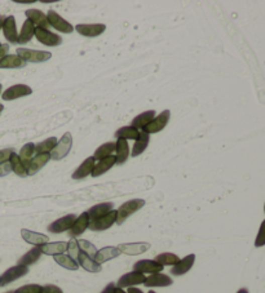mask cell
<instances>
[{
	"mask_svg": "<svg viewBox=\"0 0 265 293\" xmlns=\"http://www.w3.org/2000/svg\"><path fill=\"white\" fill-rule=\"evenodd\" d=\"M144 206H145L144 199H132L123 203V204L117 209V222H115V224L122 225L131 215L136 213V212L139 211V209H141Z\"/></svg>",
	"mask_w": 265,
	"mask_h": 293,
	"instance_id": "1",
	"label": "cell"
},
{
	"mask_svg": "<svg viewBox=\"0 0 265 293\" xmlns=\"http://www.w3.org/2000/svg\"><path fill=\"white\" fill-rule=\"evenodd\" d=\"M72 146V136L70 132H66L61 137L60 141H57V145L54 146V149L51 152V159L53 161H61L70 153Z\"/></svg>",
	"mask_w": 265,
	"mask_h": 293,
	"instance_id": "2",
	"label": "cell"
},
{
	"mask_svg": "<svg viewBox=\"0 0 265 293\" xmlns=\"http://www.w3.org/2000/svg\"><path fill=\"white\" fill-rule=\"evenodd\" d=\"M17 56L21 57L25 62H34V64H39V62H45L52 57V55L47 51H34V49L27 48H17Z\"/></svg>",
	"mask_w": 265,
	"mask_h": 293,
	"instance_id": "3",
	"label": "cell"
},
{
	"mask_svg": "<svg viewBox=\"0 0 265 293\" xmlns=\"http://www.w3.org/2000/svg\"><path fill=\"white\" fill-rule=\"evenodd\" d=\"M47 19H48L49 25H51L52 28L56 29L57 31L63 34H71L74 31V26L71 24L66 21V20H63L57 12H54V11H49L47 13Z\"/></svg>",
	"mask_w": 265,
	"mask_h": 293,
	"instance_id": "4",
	"label": "cell"
},
{
	"mask_svg": "<svg viewBox=\"0 0 265 293\" xmlns=\"http://www.w3.org/2000/svg\"><path fill=\"white\" fill-rule=\"evenodd\" d=\"M115 222H117V211L113 209L112 212L106 213L103 217L97 218L95 221H91L88 227L92 231H104V230H108L109 227H112Z\"/></svg>",
	"mask_w": 265,
	"mask_h": 293,
	"instance_id": "5",
	"label": "cell"
},
{
	"mask_svg": "<svg viewBox=\"0 0 265 293\" xmlns=\"http://www.w3.org/2000/svg\"><path fill=\"white\" fill-rule=\"evenodd\" d=\"M29 272V267L22 265H16L13 267H9L7 271H4V274L0 276V285L4 287L7 284L12 283V281L17 280V279L22 278L24 275H26Z\"/></svg>",
	"mask_w": 265,
	"mask_h": 293,
	"instance_id": "6",
	"label": "cell"
},
{
	"mask_svg": "<svg viewBox=\"0 0 265 293\" xmlns=\"http://www.w3.org/2000/svg\"><path fill=\"white\" fill-rule=\"evenodd\" d=\"M169 116H171V111H169V110H163V111L160 112L158 116H155V118H154L142 130L149 133V134H150V133L160 132V130L168 124Z\"/></svg>",
	"mask_w": 265,
	"mask_h": 293,
	"instance_id": "7",
	"label": "cell"
},
{
	"mask_svg": "<svg viewBox=\"0 0 265 293\" xmlns=\"http://www.w3.org/2000/svg\"><path fill=\"white\" fill-rule=\"evenodd\" d=\"M35 38L38 39V42L44 44L47 47H57L60 46L62 43V39H61L58 35L56 34L51 33L49 30H45V29L42 28H35Z\"/></svg>",
	"mask_w": 265,
	"mask_h": 293,
	"instance_id": "8",
	"label": "cell"
},
{
	"mask_svg": "<svg viewBox=\"0 0 265 293\" xmlns=\"http://www.w3.org/2000/svg\"><path fill=\"white\" fill-rule=\"evenodd\" d=\"M145 279H146V276L144 274H141V272H127V274L122 275L115 285H117V288H122L123 289V288H130L133 287V285H137V284H142L145 281Z\"/></svg>",
	"mask_w": 265,
	"mask_h": 293,
	"instance_id": "9",
	"label": "cell"
},
{
	"mask_svg": "<svg viewBox=\"0 0 265 293\" xmlns=\"http://www.w3.org/2000/svg\"><path fill=\"white\" fill-rule=\"evenodd\" d=\"M117 248L119 249L121 253L128 254V256H137V254H141L144 252L149 251L150 249V244L145 242L124 243V244H119Z\"/></svg>",
	"mask_w": 265,
	"mask_h": 293,
	"instance_id": "10",
	"label": "cell"
},
{
	"mask_svg": "<svg viewBox=\"0 0 265 293\" xmlns=\"http://www.w3.org/2000/svg\"><path fill=\"white\" fill-rule=\"evenodd\" d=\"M75 220H76L75 215L63 216V217L53 221V222L48 226V230L53 234H60L63 233V231H69L70 227L72 226V224H74V221Z\"/></svg>",
	"mask_w": 265,
	"mask_h": 293,
	"instance_id": "11",
	"label": "cell"
},
{
	"mask_svg": "<svg viewBox=\"0 0 265 293\" xmlns=\"http://www.w3.org/2000/svg\"><path fill=\"white\" fill-rule=\"evenodd\" d=\"M33 93V89H31L29 85L25 84H16L9 87L8 89H6V92L3 93V100L6 101H12L17 100L20 97L29 96V94Z\"/></svg>",
	"mask_w": 265,
	"mask_h": 293,
	"instance_id": "12",
	"label": "cell"
},
{
	"mask_svg": "<svg viewBox=\"0 0 265 293\" xmlns=\"http://www.w3.org/2000/svg\"><path fill=\"white\" fill-rule=\"evenodd\" d=\"M164 266L159 265L154 260H140L133 265V271L141 272V274H158L163 270Z\"/></svg>",
	"mask_w": 265,
	"mask_h": 293,
	"instance_id": "13",
	"label": "cell"
},
{
	"mask_svg": "<svg viewBox=\"0 0 265 293\" xmlns=\"http://www.w3.org/2000/svg\"><path fill=\"white\" fill-rule=\"evenodd\" d=\"M88 226H90V217H88L87 212H84L74 221V224H72V226L69 230V236L70 238L80 236L88 229Z\"/></svg>",
	"mask_w": 265,
	"mask_h": 293,
	"instance_id": "14",
	"label": "cell"
},
{
	"mask_svg": "<svg viewBox=\"0 0 265 293\" xmlns=\"http://www.w3.org/2000/svg\"><path fill=\"white\" fill-rule=\"evenodd\" d=\"M21 236L25 242L29 243V244H33L34 247H40V245L49 243V238L47 235L40 233H35V231H31V230L27 229L21 230Z\"/></svg>",
	"mask_w": 265,
	"mask_h": 293,
	"instance_id": "15",
	"label": "cell"
},
{
	"mask_svg": "<svg viewBox=\"0 0 265 293\" xmlns=\"http://www.w3.org/2000/svg\"><path fill=\"white\" fill-rule=\"evenodd\" d=\"M75 30L78 31L80 35L88 38L99 37L104 31L106 30V26L104 24H91V25H76Z\"/></svg>",
	"mask_w": 265,
	"mask_h": 293,
	"instance_id": "16",
	"label": "cell"
},
{
	"mask_svg": "<svg viewBox=\"0 0 265 293\" xmlns=\"http://www.w3.org/2000/svg\"><path fill=\"white\" fill-rule=\"evenodd\" d=\"M25 15H26L27 20H30L34 24V26H36V28H42L45 29V30H48V28L51 26L48 22V19H47V15H44L42 11L27 10L26 12H25Z\"/></svg>",
	"mask_w": 265,
	"mask_h": 293,
	"instance_id": "17",
	"label": "cell"
},
{
	"mask_svg": "<svg viewBox=\"0 0 265 293\" xmlns=\"http://www.w3.org/2000/svg\"><path fill=\"white\" fill-rule=\"evenodd\" d=\"M3 33L6 39L12 44H17L18 43V34L17 28H16V19L13 16H8L6 17V21L3 24Z\"/></svg>",
	"mask_w": 265,
	"mask_h": 293,
	"instance_id": "18",
	"label": "cell"
},
{
	"mask_svg": "<svg viewBox=\"0 0 265 293\" xmlns=\"http://www.w3.org/2000/svg\"><path fill=\"white\" fill-rule=\"evenodd\" d=\"M194 261H196V254H188L187 257H184L183 260L179 261L175 266H172L171 274L172 275H184L189 271L194 265Z\"/></svg>",
	"mask_w": 265,
	"mask_h": 293,
	"instance_id": "19",
	"label": "cell"
},
{
	"mask_svg": "<svg viewBox=\"0 0 265 293\" xmlns=\"http://www.w3.org/2000/svg\"><path fill=\"white\" fill-rule=\"evenodd\" d=\"M95 158L94 157H90L87 158L83 163L80 164V166L78 167L75 170V172L72 173V180H83L85 179L87 176H90L91 173H92V171H94L95 168Z\"/></svg>",
	"mask_w": 265,
	"mask_h": 293,
	"instance_id": "20",
	"label": "cell"
},
{
	"mask_svg": "<svg viewBox=\"0 0 265 293\" xmlns=\"http://www.w3.org/2000/svg\"><path fill=\"white\" fill-rule=\"evenodd\" d=\"M49 159H51L49 154H36L27 166V176H34L36 172H39L48 163Z\"/></svg>",
	"mask_w": 265,
	"mask_h": 293,
	"instance_id": "21",
	"label": "cell"
},
{
	"mask_svg": "<svg viewBox=\"0 0 265 293\" xmlns=\"http://www.w3.org/2000/svg\"><path fill=\"white\" fill-rule=\"evenodd\" d=\"M144 284L146 287H168L172 284V279L168 275L158 272V274H151L150 276H148L145 279Z\"/></svg>",
	"mask_w": 265,
	"mask_h": 293,
	"instance_id": "22",
	"label": "cell"
},
{
	"mask_svg": "<svg viewBox=\"0 0 265 293\" xmlns=\"http://www.w3.org/2000/svg\"><path fill=\"white\" fill-rule=\"evenodd\" d=\"M113 208H114V204L110 202L100 203V204H97V206L92 207V208L87 211L88 217H90V222L91 221H95V220H97V218L105 216L106 213L112 212Z\"/></svg>",
	"mask_w": 265,
	"mask_h": 293,
	"instance_id": "23",
	"label": "cell"
},
{
	"mask_svg": "<svg viewBox=\"0 0 265 293\" xmlns=\"http://www.w3.org/2000/svg\"><path fill=\"white\" fill-rule=\"evenodd\" d=\"M121 254L119 249L117 247H105L101 248L100 251H97L96 256H95V261H96L99 265H103L106 261H110L113 258H117L118 256Z\"/></svg>",
	"mask_w": 265,
	"mask_h": 293,
	"instance_id": "24",
	"label": "cell"
},
{
	"mask_svg": "<svg viewBox=\"0 0 265 293\" xmlns=\"http://www.w3.org/2000/svg\"><path fill=\"white\" fill-rule=\"evenodd\" d=\"M43 254H48V256H58V254H63V252H66L67 243L66 242H54V243H47V244L40 245Z\"/></svg>",
	"mask_w": 265,
	"mask_h": 293,
	"instance_id": "25",
	"label": "cell"
},
{
	"mask_svg": "<svg viewBox=\"0 0 265 293\" xmlns=\"http://www.w3.org/2000/svg\"><path fill=\"white\" fill-rule=\"evenodd\" d=\"M115 164H117V159H115L114 155L105 158L103 161H99V163L95 164V168L94 171H92V173H91V176H92V177H99V176L108 172V171L110 170V168H113Z\"/></svg>",
	"mask_w": 265,
	"mask_h": 293,
	"instance_id": "26",
	"label": "cell"
},
{
	"mask_svg": "<svg viewBox=\"0 0 265 293\" xmlns=\"http://www.w3.org/2000/svg\"><path fill=\"white\" fill-rule=\"evenodd\" d=\"M76 262H78V265H80L81 267L85 270V271L100 272L101 270H103L101 265H99V263H97L96 261L94 260V258H91L90 256H87V254L83 253V252H80V253H79Z\"/></svg>",
	"mask_w": 265,
	"mask_h": 293,
	"instance_id": "27",
	"label": "cell"
},
{
	"mask_svg": "<svg viewBox=\"0 0 265 293\" xmlns=\"http://www.w3.org/2000/svg\"><path fill=\"white\" fill-rule=\"evenodd\" d=\"M154 118H155V110H148V111L137 115L133 120H131V127L136 128L137 130L144 129Z\"/></svg>",
	"mask_w": 265,
	"mask_h": 293,
	"instance_id": "28",
	"label": "cell"
},
{
	"mask_svg": "<svg viewBox=\"0 0 265 293\" xmlns=\"http://www.w3.org/2000/svg\"><path fill=\"white\" fill-rule=\"evenodd\" d=\"M130 146L126 139L119 138L115 142V159L117 164H123L127 161V158L130 157Z\"/></svg>",
	"mask_w": 265,
	"mask_h": 293,
	"instance_id": "29",
	"label": "cell"
},
{
	"mask_svg": "<svg viewBox=\"0 0 265 293\" xmlns=\"http://www.w3.org/2000/svg\"><path fill=\"white\" fill-rule=\"evenodd\" d=\"M149 141H150L149 133L144 132V130H140L139 138L136 139L135 145H133V148H132V153H131L132 158H136V157H139V155H141L142 153L146 150V148H148Z\"/></svg>",
	"mask_w": 265,
	"mask_h": 293,
	"instance_id": "30",
	"label": "cell"
},
{
	"mask_svg": "<svg viewBox=\"0 0 265 293\" xmlns=\"http://www.w3.org/2000/svg\"><path fill=\"white\" fill-rule=\"evenodd\" d=\"M34 34H35V26L30 20H26L22 25L21 33L18 35V44H26L33 39Z\"/></svg>",
	"mask_w": 265,
	"mask_h": 293,
	"instance_id": "31",
	"label": "cell"
},
{
	"mask_svg": "<svg viewBox=\"0 0 265 293\" xmlns=\"http://www.w3.org/2000/svg\"><path fill=\"white\" fill-rule=\"evenodd\" d=\"M26 66V62L17 55H8L0 62V69H21Z\"/></svg>",
	"mask_w": 265,
	"mask_h": 293,
	"instance_id": "32",
	"label": "cell"
},
{
	"mask_svg": "<svg viewBox=\"0 0 265 293\" xmlns=\"http://www.w3.org/2000/svg\"><path fill=\"white\" fill-rule=\"evenodd\" d=\"M42 249H40V247H34L33 249H30V251L27 252V253H25L24 256L18 260V263L17 265H22V266H26V267H29L30 265H33V263H35L36 261L39 260L40 256H42Z\"/></svg>",
	"mask_w": 265,
	"mask_h": 293,
	"instance_id": "33",
	"label": "cell"
},
{
	"mask_svg": "<svg viewBox=\"0 0 265 293\" xmlns=\"http://www.w3.org/2000/svg\"><path fill=\"white\" fill-rule=\"evenodd\" d=\"M114 152H115V142H113V141L106 142V143L100 146L96 152H95V155H94L95 161H103V159H105V158L112 157Z\"/></svg>",
	"mask_w": 265,
	"mask_h": 293,
	"instance_id": "34",
	"label": "cell"
},
{
	"mask_svg": "<svg viewBox=\"0 0 265 293\" xmlns=\"http://www.w3.org/2000/svg\"><path fill=\"white\" fill-rule=\"evenodd\" d=\"M9 163L12 166V171L16 175L20 176V177H26L27 176L26 167H25V164L22 163V161L16 153H13V154L11 155V158H9Z\"/></svg>",
	"mask_w": 265,
	"mask_h": 293,
	"instance_id": "35",
	"label": "cell"
},
{
	"mask_svg": "<svg viewBox=\"0 0 265 293\" xmlns=\"http://www.w3.org/2000/svg\"><path fill=\"white\" fill-rule=\"evenodd\" d=\"M18 157H20V159H21L22 163L25 164V167H26V170H27V166H29L30 161L34 157H35V143H33V142L26 143V145L20 150Z\"/></svg>",
	"mask_w": 265,
	"mask_h": 293,
	"instance_id": "36",
	"label": "cell"
},
{
	"mask_svg": "<svg viewBox=\"0 0 265 293\" xmlns=\"http://www.w3.org/2000/svg\"><path fill=\"white\" fill-rule=\"evenodd\" d=\"M56 145H57V138L56 137L44 139V141L39 142L38 145H35V154H51V152Z\"/></svg>",
	"mask_w": 265,
	"mask_h": 293,
	"instance_id": "37",
	"label": "cell"
},
{
	"mask_svg": "<svg viewBox=\"0 0 265 293\" xmlns=\"http://www.w3.org/2000/svg\"><path fill=\"white\" fill-rule=\"evenodd\" d=\"M140 130H137L136 128L131 127H122L115 132V138H122V139H137L139 138Z\"/></svg>",
	"mask_w": 265,
	"mask_h": 293,
	"instance_id": "38",
	"label": "cell"
},
{
	"mask_svg": "<svg viewBox=\"0 0 265 293\" xmlns=\"http://www.w3.org/2000/svg\"><path fill=\"white\" fill-rule=\"evenodd\" d=\"M54 261L58 263L60 266L65 267L67 270H78L79 265L75 260H72L70 256H66V254H58V256H54Z\"/></svg>",
	"mask_w": 265,
	"mask_h": 293,
	"instance_id": "39",
	"label": "cell"
},
{
	"mask_svg": "<svg viewBox=\"0 0 265 293\" xmlns=\"http://www.w3.org/2000/svg\"><path fill=\"white\" fill-rule=\"evenodd\" d=\"M154 261L162 266H175L176 263L180 261V258H179L178 254L168 253V252H166V253L158 254V256L154 258Z\"/></svg>",
	"mask_w": 265,
	"mask_h": 293,
	"instance_id": "40",
	"label": "cell"
},
{
	"mask_svg": "<svg viewBox=\"0 0 265 293\" xmlns=\"http://www.w3.org/2000/svg\"><path fill=\"white\" fill-rule=\"evenodd\" d=\"M78 245H79V249H80V252H83V253H85L87 256H90L91 258H94L95 260V256H96V253H97V249H96V247L92 244V243L88 242V240H85V239H80V240H78Z\"/></svg>",
	"mask_w": 265,
	"mask_h": 293,
	"instance_id": "41",
	"label": "cell"
},
{
	"mask_svg": "<svg viewBox=\"0 0 265 293\" xmlns=\"http://www.w3.org/2000/svg\"><path fill=\"white\" fill-rule=\"evenodd\" d=\"M67 252H69V256L71 257L72 260H78V256L79 253H80V249H79V245H78V240H75V239H71L69 243H67Z\"/></svg>",
	"mask_w": 265,
	"mask_h": 293,
	"instance_id": "42",
	"label": "cell"
},
{
	"mask_svg": "<svg viewBox=\"0 0 265 293\" xmlns=\"http://www.w3.org/2000/svg\"><path fill=\"white\" fill-rule=\"evenodd\" d=\"M43 287L39 284H27L24 287L18 288L16 293H42Z\"/></svg>",
	"mask_w": 265,
	"mask_h": 293,
	"instance_id": "43",
	"label": "cell"
},
{
	"mask_svg": "<svg viewBox=\"0 0 265 293\" xmlns=\"http://www.w3.org/2000/svg\"><path fill=\"white\" fill-rule=\"evenodd\" d=\"M265 245V220L262 221L261 225H260L259 233H257L256 240H255V247H262Z\"/></svg>",
	"mask_w": 265,
	"mask_h": 293,
	"instance_id": "44",
	"label": "cell"
},
{
	"mask_svg": "<svg viewBox=\"0 0 265 293\" xmlns=\"http://www.w3.org/2000/svg\"><path fill=\"white\" fill-rule=\"evenodd\" d=\"M12 172V166L8 162H4V163H0V177H4V176L9 175Z\"/></svg>",
	"mask_w": 265,
	"mask_h": 293,
	"instance_id": "45",
	"label": "cell"
},
{
	"mask_svg": "<svg viewBox=\"0 0 265 293\" xmlns=\"http://www.w3.org/2000/svg\"><path fill=\"white\" fill-rule=\"evenodd\" d=\"M12 149H6V150H0V163H4V162H8L11 155L13 154Z\"/></svg>",
	"mask_w": 265,
	"mask_h": 293,
	"instance_id": "46",
	"label": "cell"
},
{
	"mask_svg": "<svg viewBox=\"0 0 265 293\" xmlns=\"http://www.w3.org/2000/svg\"><path fill=\"white\" fill-rule=\"evenodd\" d=\"M42 293H63L62 289L58 287H56V285H52V284H47V285H44L43 287V290Z\"/></svg>",
	"mask_w": 265,
	"mask_h": 293,
	"instance_id": "47",
	"label": "cell"
},
{
	"mask_svg": "<svg viewBox=\"0 0 265 293\" xmlns=\"http://www.w3.org/2000/svg\"><path fill=\"white\" fill-rule=\"evenodd\" d=\"M8 52H9L8 44H2V46H0V62H2V60H3L6 56H8Z\"/></svg>",
	"mask_w": 265,
	"mask_h": 293,
	"instance_id": "48",
	"label": "cell"
},
{
	"mask_svg": "<svg viewBox=\"0 0 265 293\" xmlns=\"http://www.w3.org/2000/svg\"><path fill=\"white\" fill-rule=\"evenodd\" d=\"M115 288H117L115 283H109L108 285H106V287L104 288V290L101 293H114Z\"/></svg>",
	"mask_w": 265,
	"mask_h": 293,
	"instance_id": "49",
	"label": "cell"
},
{
	"mask_svg": "<svg viewBox=\"0 0 265 293\" xmlns=\"http://www.w3.org/2000/svg\"><path fill=\"white\" fill-rule=\"evenodd\" d=\"M127 293H144L141 289H139V288H135V287H130L128 288V290H127Z\"/></svg>",
	"mask_w": 265,
	"mask_h": 293,
	"instance_id": "50",
	"label": "cell"
},
{
	"mask_svg": "<svg viewBox=\"0 0 265 293\" xmlns=\"http://www.w3.org/2000/svg\"><path fill=\"white\" fill-rule=\"evenodd\" d=\"M4 21H6V17H4V16H0V30L3 29Z\"/></svg>",
	"mask_w": 265,
	"mask_h": 293,
	"instance_id": "51",
	"label": "cell"
},
{
	"mask_svg": "<svg viewBox=\"0 0 265 293\" xmlns=\"http://www.w3.org/2000/svg\"><path fill=\"white\" fill-rule=\"evenodd\" d=\"M114 293H127V292H124V290L122 289V288H115Z\"/></svg>",
	"mask_w": 265,
	"mask_h": 293,
	"instance_id": "52",
	"label": "cell"
},
{
	"mask_svg": "<svg viewBox=\"0 0 265 293\" xmlns=\"http://www.w3.org/2000/svg\"><path fill=\"white\" fill-rule=\"evenodd\" d=\"M237 293H248V289H246V288H241V289H239Z\"/></svg>",
	"mask_w": 265,
	"mask_h": 293,
	"instance_id": "53",
	"label": "cell"
},
{
	"mask_svg": "<svg viewBox=\"0 0 265 293\" xmlns=\"http://www.w3.org/2000/svg\"><path fill=\"white\" fill-rule=\"evenodd\" d=\"M3 110H4V106H3V105H2V103H0V112L3 111Z\"/></svg>",
	"mask_w": 265,
	"mask_h": 293,
	"instance_id": "54",
	"label": "cell"
},
{
	"mask_svg": "<svg viewBox=\"0 0 265 293\" xmlns=\"http://www.w3.org/2000/svg\"><path fill=\"white\" fill-rule=\"evenodd\" d=\"M6 293H16V290H9V292H6Z\"/></svg>",
	"mask_w": 265,
	"mask_h": 293,
	"instance_id": "55",
	"label": "cell"
},
{
	"mask_svg": "<svg viewBox=\"0 0 265 293\" xmlns=\"http://www.w3.org/2000/svg\"><path fill=\"white\" fill-rule=\"evenodd\" d=\"M2 88L3 87H2V84H0V93H2Z\"/></svg>",
	"mask_w": 265,
	"mask_h": 293,
	"instance_id": "56",
	"label": "cell"
},
{
	"mask_svg": "<svg viewBox=\"0 0 265 293\" xmlns=\"http://www.w3.org/2000/svg\"><path fill=\"white\" fill-rule=\"evenodd\" d=\"M148 293H157V292H154V290H150V292H148Z\"/></svg>",
	"mask_w": 265,
	"mask_h": 293,
	"instance_id": "57",
	"label": "cell"
},
{
	"mask_svg": "<svg viewBox=\"0 0 265 293\" xmlns=\"http://www.w3.org/2000/svg\"><path fill=\"white\" fill-rule=\"evenodd\" d=\"M264 212H265V206H264Z\"/></svg>",
	"mask_w": 265,
	"mask_h": 293,
	"instance_id": "58",
	"label": "cell"
},
{
	"mask_svg": "<svg viewBox=\"0 0 265 293\" xmlns=\"http://www.w3.org/2000/svg\"><path fill=\"white\" fill-rule=\"evenodd\" d=\"M0 46H2V43H0Z\"/></svg>",
	"mask_w": 265,
	"mask_h": 293,
	"instance_id": "59",
	"label": "cell"
}]
</instances>
